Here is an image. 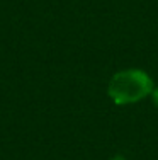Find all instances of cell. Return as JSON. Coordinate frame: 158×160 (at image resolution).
Masks as SVG:
<instances>
[{"mask_svg":"<svg viewBox=\"0 0 158 160\" xmlns=\"http://www.w3.org/2000/svg\"><path fill=\"white\" fill-rule=\"evenodd\" d=\"M153 80L146 72L138 70V68H129V70L117 72L111 78L107 87V94L111 101L117 106L124 104H134L141 99L151 96Z\"/></svg>","mask_w":158,"mask_h":160,"instance_id":"6da1fadb","label":"cell"},{"mask_svg":"<svg viewBox=\"0 0 158 160\" xmlns=\"http://www.w3.org/2000/svg\"><path fill=\"white\" fill-rule=\"evenodd\" d=\"M109 160H126V158H124L122 155H114V157H111Z\"/></svg>","mask_w":158,"mask_h":160,"instance_id":"3957f363","label":"cell"},{"mask_svg":"<svg viewBox=\"0 0 158 160\" xmlns=\"http://www.w3.org/2000/svg\"><path fill=\"white\" fill-rule=\"evenodd\" d=\"M151 99H153V102H155V106L158 108V87H155V89H153V92H151Z\"/></svg>","mask_w":158,"mask_h":160,"instance_id":"7a4b0ae2","label":"cell"}]
</instances>
